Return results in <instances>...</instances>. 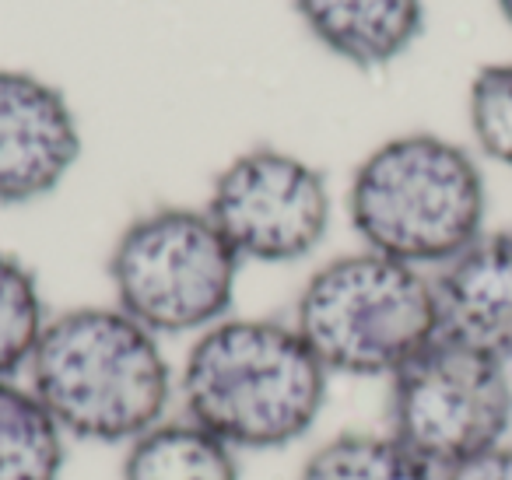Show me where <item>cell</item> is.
<instances>
[{"label": "cell", "instance_id": "obj_15", "mask_svg": "<svg viewBox=\"0 0 512 480\" xmlns=\"http://www.w3.org/2000/svg\"><path fill=\"white\" fill-rule=\"evenodd\" d=\"M470 130L491 162L512 169V64H488L470 85Z\"/></svg>", "mask_w": 512, "mask_h": 480}, {"label": "cell", "instance_id": "obj_14", "mask_svg": "<svg viewBox=\"0 0 512 480\" xmlns=\"http://www.w3.org/2000/svg\"><path fill=\"white\" fill-rule=\"evenodd\" d=\"M43 330L46 312L36 274L0 249V379H15L29 368Z\"/></svg>", "mask_w": 512, "mask_h": 480}, {"label": "cell", "instance_id": "obj_1", "mask_svg": "<svg viewBox=\"0 0 512 480\" xmlns=\"http://www.w3.org/2000/svg\"><path fill=\"white\" fill-rule=\"evenodd\" d=\"M330 372L295 326L221 319L200 333L183 365L186 417L235 452L299 442L327 400Z\"/></svg>", "mask_w": 512, "mask_h": 480}, {"label": "cell", "instance_id": "obj_16", "mask_svg": "<svg viewBox=\"0 0 512 480\" xmlns=\"http://www.w3.org/2000/svg\"><path fill=\"white\" fill-rule=\"evenodd\" d=\"M439 480H512V442L449 466L446 473H439Z\"/></svg>", "mask_w": 512, "mask_h": 480}, {"label": "cell", "instance_id": "obj_5", "mask_svg": "<svg viewBox=\"0 0 512 480\" xmlns=\"http://www.w3.org/2000/svg\"><path fill=\"white\" fill-rule=\"evenodd\" d=\"M239 253L207 211L162 207L120 235L109 256L116 309L158 333L211 330L235 298Z\"/></svg>", "mask_w": 512, "mask_h": 480}, {"label": "cell", "instance_id": "obj_4", "mask_svg": "<svg viewBox=\"0 0 512 480\" xmlns=\"http://www.w3.org/2000/svg\"><path fill=\"white\" fill-rule=\"evenodd\" d=\"M295 330L327 372L393 379L439 337L432 281L421 267L372 249L341 256L306 281Z\"/></svg>", "mask_w": 512, "mask_h": 480}, {"label": "cell", "instance_id": "obj_12", "mask_svg": "<svg viewBox=\"0 0 512 480\" xmlns=\"http://www.w3.org/2000/svg\"><path fill=\"white\" fill-rule=\"evenodd\" d=\"M64 438L32 389L0 379V480H60Z\"/></svg>", "mask_w": 512, "mask_h": 480}, {"label": "cell", "instance_id": "obj_13", "mask_svg": "<svg viewBox=\"0 0 512 480\" xmlns=\"http://www.w3.org/2000/svg\"><path fill=\"white\" fill-rule=\"evenodd\" d=\"M299 480H439V473L404 449L390 431H348L320 445L306 459Z\"/></svg>", "mask_w": 512, "mask_h": 480}, {"label": "cell", "instance_id": "obj_11", "mask_svg": "<svg viewBox=\"0 0 512 480\" xmlns=\"http://www.w3.org/2000/svg\"><path fill=\"white\" fill-rule=\"evenodd\" d=\"M120 480H239V459L190 417L162 421L130 442Z\"/></svg>", "mask_w": 512, "mask_h": 480}, {"label": "cell", "instance_id": "obj_2", "mask_svg": "<svg viewBox=\"0 0 512 480\" xmlns=\"http://www.w3.org/2000/svg\"><path fill=\"white\" fill-rule=\"evenodd\" d=\"M32 393L64 435L134 442L162 424L172 368L158 337L123 309H71L50 319L29 361Z\"/></svg>", "mask_w": 512, "mask_h": 480}, {"label": "cell", "instance_id": "obj_17", "mask_svg": "<svg viewBox=\"0 0 512 480\" xmlns=\"http://www.w3.org/2000/svg\"><path fill=\"white\" fill-rule=\"evenodd\" d=\"M498 8H502L505 22H509V25H512V0H498Z\"/></svg>", "mask_w": 512, "mask_h": 480}, {"label": "cell", "instance_id": "obj_7", "mask_svg": "<svg viewBox=\"0 0 512 480\" xmlns=\"http://www.w3.org/2000/svg\"><path fill=\"white\" fill-rule=\"evenodd\" d=\"M207 218L239 260L295 263L330 228V193L320 169L278 148H256L214 179Z\"/></svg>", "mask_w": 512, "mask_h": 480}, {"label": "cell", "instance_id": "obj_10", "mask_svg": "<svg viewBox=\"0 0 512 480\" xmlns=\"http://www.w3.org/2000/svg\"><path fill=\"white\" fill-rule=\"evenodd\" d=\"M306 29L355 67H386L421 36V0H295Z\"/></svg>", "mask_w": 512, "mask_h": 480}, {"label": "cell", "instance_id": "obj_8", "mask_svg": "<svg viewBox=\"0 0 512 480\" xmlns=\"http://www.w3.org/2000/svg\"><path fill=\"white\" fill-rule=\"evenodd\" d=\"M81 158V130L64 92L25 71H0V204L53 193Z\"/></svg>", "mask_w": 512, "mask_h": 480}, {"label": "cell", "instance_id": "obj_9", "mask_svg": "<svg viewBox=\"0 0 512 480\" xmlns=\"http://www.w3.org/2000/svg\"><path fill=\"white\" fill-rule=\"evenodd\" d=\"M439 337L512 365V232H491L432 277Z\"/></svg>", "mask_w": 512, "mask_h": 480}, {"label": "cell", "instance_id": "obj_6", "mask_svg": "<svg viewBox=\"0 0 512 480\" xmlns=\"http://www.w3.org/2000/svg\"><path fill=\"white\" fill-rule=\"evenodd\" d=\"M509 365L435 337L390 379V435L435 473L509 442Z\"/></svg>", "mask_w": 512, "mask_h": 480}, {"label": "cell", "instance_id": "obj_3", "mask_svg": "<svg viewBox=\"0 0 512 480\" xmlns=\"http://www.w3.org/2000/svg\"><path fill=\"white\" fill-rule=\"evenodd\" d=\"M484 176L467 148L435 134L379 144L355 169L348 214L379 256L442 267L484 235Z\"/></svg>", "mask_w": 512, "mask_h": 480}]
</instances>
